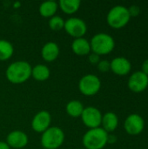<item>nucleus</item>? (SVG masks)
<instances>
[{"mask_svg":"<svg viewBox=\"0 0 148 149\" xmlns=\"http://www.w3.org/2000/svg\"><path fill=\"white\" fill-rule=\"evenodd\" d=\"M31 65L24 60L11 63L5 71V77L9 82L19 85L26 82L31 77Z\"/></svg>","mask_w":148,"mask_h":149,"instance_id":"nucleus-1","label":"nucleus"},{"mask_svg":"<svg viewBox=\"0 0 148 149\" xmlns=\"http://www.w3.org/2000/svg\"><path fill=\"white\" fill-rule=\"evenodd\" d=\"M108 134L100 127L89 129L82 138V144L85 149H103L107 144Z\"/></svg>","mask_w":148,"mask_h":149,"instance_id":"nucleus-2","label":"nucleus"},{"mask_svg":"<svg viewBox=\"0 0 148 149\" xmlns=\"http://www.w3.org/2000/svg\"><path fill=\"white\" fill-rule=\"evenodd\" d=\"M92 52L99 56L111 53L115 47L114 38L108 33L99 32L95 34L90 40Z\"/></svg>","mask_w":148,"mask_h":149,"instance_id":"nucleus-3","label":"nucleus"},{"mask_svg":"<svg viewBox=\"0 0 148 149\" xmlns=\"http://www.w3.org/2000/svg\"><path fill=\"white\" fill-rule=\"evenodd\" d=\"M131 17L127 7L124 5L113 6L106 15V22L113 29H121L125 27L130 21Z\"/></svg>","mask_w":148,"mask_h":149,"instance_id":"nucleus-4","label":"nucleus"},{"mask_svg":"<svg viewBox=\"0 0 148 149\" xmlns=\"http://www.w3.org/2000/svg\"><path fill=\"white\" fill-rule=\"evenodd\" d=\"M65 141V133L58 127H50L41 135V146L44 149L59 148Z\"/></svg>","mask_w":148,"mask_h":149,"instance_id":"nucleus-5","label":"nucleus"},{"mask_svg":"<svg viewBox=\"0 0 148 149\" xmlns=\"http://www.w3.org/2000/svg\"><path fill=\"white\" fill-rule=\"evenodd\" d=\"M101 88V81L95 74H85L79 82V92L85 96H93L97 94Z\"/></svg>","mask_w":148,"mask_h":149,"instance_id":"nucleus-6","label":"nucleus"},{"mask_svg":"<svg viewBox=\"0 0 148 149\" xmlns=\"http://www.w3.org/2000/svg\"><path fill=\"white\" fill-rule=\"evenodd\" d=\"M64 30L74 38H84L87 31V25L85 20L77 17H71L65 21Z\"/></svg>","mask_w":148,"mask_h":149,"instance_id":"nucleus-7","label":"nucleus"},{"mask_svg":"<svg viewBox=\"0 0 148 149\" xmlns=\"http://www.w3.org/2000/svg\"><path fill=\"white\" fill-rule=\"evenodd\" d=\"M102 116L101 112L97 107H85L80 118L84 125L89 129H92L101 127Z\"/></svg>","mask_w":148,"mask_h":149,"instance_id":"nucleus-8","label":"nucleus"},{"mask_svg":"<svg viewBox=\"0 0 148 149\" xmlns=\"http://www.w3.org/2000/svg\"><path fill=\"white\" fill-rule=\"evenodd\" d=\"M124 128L129 135H139L145 128L144 119L140 114L132 113L125 120Z\"/></svg>","mask_w":148,"mask_h":149,"instance_id":"nucleus-9","label":"nucleus"},{"mask_svg":"<svg viewBox=\"0 0 148 149\" xmlns=\"http://www.w3.org/2000/svg\"><path fill=\"white\" fill-rule=\"evenodd\" d=\"M51 124V115L46 110L38 112L31 120V128L34 132L43 134Z\"/></svg>","mask_w":148,"mask_h":149,"instance_id":"nucleus-10","label":"nucleus"},{"mask_svg":"<svg viewBox=\"0 0 148 149\" xmlns=\"http://www.w3.org/2000/svg\"><path fill=\"white\" fill-rule=\"evenodd\" d=\"M127 86L133 93H142L147 88L148 76L141 71H137L129 77Z\"/></svg>","mask_w":148,"mask_h":149,"instance_id":"nucleus-11","label":"nucleus"},{"mask_svg":"<svg viewBox=\"0 0 148 149\" xmlns=\"http://www.w3.org/2000/svg\"><path fill=\"white\" fill-rule=\"evenodd\" d=\"M28 142V135L26 134V133L21 130H13L10 132L6 137V143L11 148H24L27 146Z\"/></svg>","mask_w":148,"mask_h":149,"instance_id":"nucleus-12","label":"nucleus"},{"mask_svg":"<svg viewBox=\"0 0 148 149\" xmlns=\"http://www.w3.org/2000/svg\"><path fill=\"white\" fill-rule=\"evenodd\" d=\"M111 70L114 74L119 76L127 75L131 69L132 64L129 59L125 57H116L112 61H110Z\"/></svg>","mask_w":148,"mask_h":149,"instance_id":"nucleus-13","label":"nucleus"},{"mask_svg":"<svg viewBox=\"0 0 148 149\" xmlns=\"http://www.w3.org/2000/svg\"><path fill=\"white\" fill-rule=\"evenodd\" d=\"M59 46L57 43L50 41L45 43L41 49V57L46 62H52L59 56Z\"/></svg>","mask_w":148,"mask_h":149,"instance_id":"nucleus-14","label":"nucleus"},{"mask_svg":"<svg viewBox=\"0 0 148 149\" xmlns=\"http://www.w3.org/2000/svg\"><path fill=\"white\" fill-rule=\"evenodd\" d=\"M71 47H72L73 53L80 57L88 56L92 52L90 41L85 38H74L72 43Z\"/></svg>","mask_w":148,"mask_h":149,"instance_id":"nucleus-15","label":"nucleus"},{"mask_svg":"<svg viewBox=\"0 0 148 149\" xmlns=\"http://www.w3.org/2000/svg\"><path fill=\"white\" fill-rule=\"evenodd\" d=\"M119 126V117L113 112H107L102 116L101 127L107 133L114 132Z\"/></svg>","mask_w":148,"mask_h":149,"instance_id":"nucleus-16","label":"nucleus"},{"mask_svg":"<svg viewBox=\"0 0 148 149\" xmlns=\"http://www.w3.org/2000/svg\"><path fill=\"white\" fill-rule=\"evenodd\" d=\"M58 9V3L56 1L49 0L40 3L38 11L42 17L46 18H51V17L56 15Z\"/></svg>","mask_w":148,"mask_h":149,"instance_id":"nucleus-17","label":"nucleus"},{"mask_svg":"<svg viewBox=\"0 0 148 149\" xmlns=\"http://www.w3.org/2000/svg\"><path fill=\"white\" fill-rule=\"evenodd\" d=\"M50 68L44 64H38L32 67L31 77L37 81H45L50 78Z\"/></svg>","mask_w":148,"mask_h":149,"instance_id":"nucleus-18","label":"nucleus"},{"mask_svg":"<svg viewBox=\"0 0 148 149\" xmlns=\"http://www.w3.org/2000/svg\"><path fill=\"white\" fill-rule=\"evenodd\" d=\"M58 8L60 10L67 14V15H72L76 13L81 5V1L80 0H60L58 3Z\"/></svg>","mask_w":148,"mask_h":149,"instance_id":"nucleus-19","label":"nucleus"},{"mask_svg":"<svg viewBox=\"0 0 148 149\" xmlns=\"http://www.w3.org/2000/svg\"><path fill=\"white\" fill-rule=\"evenodd\" d=\"M84 109H85V107L83 103L78 100H72L69 101L65 107V111L67 114L72 118L80 117Z\"/></svg>","mask_w":148,"mask_h":149,"instance_id":"nucleus-20","label":"nucleus"},{"mask_svg":"<svg viewBox=\"0 0 148 149\" xmlns=\"http://www.w3.org/2000/svg\"><path fill=\"white\" fill-rule=\"evenodd\" d=\"M13 53V45L6 39H0V61H6L10 59Z\"/></svg>","mask_w":148,"mask_h":149,"instance_id":"nucleus-21","label":"nucleus"},{"mask_svg":"<svg viewBox=\"0 0 148 149\" xmlns=\"http://www.w3.org/2000/svg\"><path fill=\"white\" fill-rule=\"evenodd\" d=\"M65 21V20H64V18L62 17L55 15L49 19L48 24H49V27L51 30H52L54 31H59L64 29Z\"/></svg>","mask_w":148,"mask_h":149,"instance_id":"nucleus-22","label":"nucleus"},{"mask_svg":"<svg viewBox=\"0 0 148 149\" xmlns=\"http://www.w3.org/2000/svg\"><path fill=\"white\" fill-rule=\"evenodd\" d=\"M97 67L99 69V72H107L111 70V65H110V61L106 60V59H101L99 64L97 65Z\"/></svg>","mask_w":148,"mask_h":149,"instance_id":"nucleus-23","label":"nucleus"},{"mask_svg":"<svg viewBox=\"0 0 148 149\" xmlns=\"http://www.w3.org/2000/svg\"><path fill=\"white\" fill-rule=\"evenodd\" d=\"M128 9V12H129V14H130V17H137V16H139L140 15V8L138 6V5H136V4H133V5H131L129 8H127Z\"/></svg>","mask_w":148,"mask_h":149,"instance_id":"nucleus-24","label":"nucleus"},{"mask_svg":"<svg viewBox=\"0 0 148 149\" xmlns=\"http://www.w3.org/2000/svg\"><path fill=\"white\" fill-rule=\"evenodd\" d=\"M100 56L94 53V52H91L88 55V61L92 64V65H98L99 62L100 61Z\"/></svg>","mask_w":148,"mask_h":149,"instance_id":"nucleus-25","label":"nucleus"},{"mask_svg":"<svg viewBox=\"0 0 148 149\" xmlns=\"http://www.w3.org/2000/svg\"><path fill=\"white\" fill-rule=\"evenodd\" d=\"M117 141V136L113 134H108L107 136V144H114Z\"/></svg>","mask_w":148,"mask_h":149,"instance_id":"nucleus-26","label":"nucleus"},{"mask_svg":"<svg viewBox=\"0 0 148 149\" xmlns=\"http://www.w3.org/2000/svg\"><path fill=\"white\" fill-rule=\"evenodd\" d=\"M141 72H144L146 75L148 76V58L146 59L143 63H142V65H141Z\"/></svg>","mask_w":148,"mask_h":149,"instance_id":"nucleus-27","label":"nucleus"},{"mask_svg":"<svg viewBox=\"0 0 148 149\" xmlns=\"http://www.w3.org/2000/svg\"><path fill=\"white\" fill-rule=\"evenodd\" d=\"M0 149H10L6 141H0Z\"/></svg>","mask_w":148,"mask_h":149,"instance_id":"nucleus-28","label":"nucleus"},{"mask_svg":"<svg viewBox=\"0 0 148 149\" xmlns=\"http://www.w3.org/2000/svg\"><path fill=\"white\" fill-rule=\"evenodd\" d=\"M20 6H21V3H20V2H15V3H13V7H14V8H17H17H19Z\"/></svg>","mask_w":148,"mask_h":149,"instance_id":"nucleus-29","label":"nucleus"},{"mask_svg":"<svg viewBox=\"0 0 148 149\" xmlns=\"http://www.w3.org/2000/svg\"><path fill=\"white\" fill-rule=\"evenodd\" d=\"M79 149H85V148H79Z\"/></svg>","mask_w":148,"mask_h":149,"instance_id":"nucleus-30","label":"nucleus"},{"mask_svg":"<svg viewBox=\"0 0 148 149\" xmlns=\"http://www.w3.org/2000/svg\"><path fill=\"white\" fill-rule=\"evenodd\" d=\"M43 149H44V148H43Z\"/></svg>","mask_w":148,"mask_h":149,"instance_id":"nucleus-31","label":"nucleus"}]
</instances>
